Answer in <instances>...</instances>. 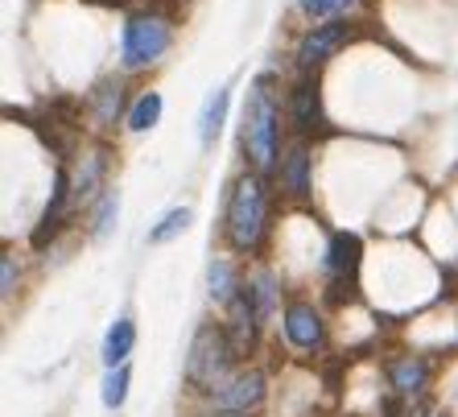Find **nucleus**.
<instances>
[{"instance_id":"1","label":"nucleus","mask_w":458,"mask_h":417,"mask_svg":"<svg viewBox=\"0 0 458 417\" xmlns=\"http://www.w3.org/2000/svg\"><path fill=\"white\" fill-rule=\"evenodd\" d=\"M244 153L252 161V174H273L281 166V104L273 91V79L256 75L244 104Z\"/></svg>"},{"instance_id":"2","label":"nucleus","mask_w":458,"mask_h":417,"mask_svg":"<svg viewBox=\"0 0 458 417\" xmlns=\"http://www.w3.org/2000/svg\"><path fill=\"white\" fill-rule=\"evenodd\" d=\"M265 224H268L265 174H244L232 186V199H227V240H232V248H240V252L256 248L260 235H265Z\"/></svg>"},{"instance_id":"3","label":"nucleus","mask_w":458,"mask_h":417,"mask_svg":"<svg viewBox=\"0 0 458 417\" xmlns=\"http://www.w3.org/2000/svg\"><path fill=\"white\" fill-rule=\"evenodd\" d=\"M235 347L232 339H227V331H219V327H203V331L194 335L191 343V360H186V380L199 388H207V393H215L219 385H227L232 380V360H235Z\"/></svg>"},{"instance_id":"4","label":"nucleus","mask_w":458,"mask_h":417,"mask_svg":"<svg viewBox=\"0 0 458 417\" xmlns=\"http://www.w3.org/2000/svg\"><path fill=\"white\" fill-rule=\"evenodd\" d=\"M174 30L165 17H153V13H137L124 21V33H120V63L124 71H145L170 50Z\"/></svg>"},{"instance_id":"5","label":"nucleus","mask_w":458,"mask_h":417,"mask_svg":"<svg viewBox=\"0 0 458 417\" xmlns=\"http://www.w3.org/2000/svg\"><path fill=\"white\" fill-rule=\"evenodd\" d=\"M347 38H352V25H347V21H322V25H314V30H310L306 38L298 42V66L310 75V71H314L318 63H327V58H331V54L339 50Z\"/></svg>"},{"instance_id":"6","label":"nucleus","mask_w":458,"mask_h":417,"mask_svg":"<svg viewBox=\"0 0 458 417\" xmlns=\"http://www.w3.org/2000/svg\"><path fill=\"white\" fill-rule=\"evenodd\" d=\"M211 401L219 409H227V413H248V409H256L260 401H265V376L260 372H235L227 385L215 388Z\"/></svg>"},{"instance_id":"7","label":"nucleus","mask_w":458,"mask_h":417,"mask_svg":"<svg viewBox=\"0 0 458 417\" xmlns=\"http://www.w3.org/2000/svg\"><path fill=\"white\" fill-rule=\"evenodd\" d=\"M285 339L298 347V352H314L327 339V327H322V314L310 306V302H293L285 311Z\"/></svg>"},{"instance_id":"8","label":"nucleus","mask_w":458,"mask_h":417,"mask_svg":"<svg viewBox=\"0 0 458 417\" xmlns=\"http://www.w3.org/2000/svg\"><path fill=\"white\" fill-rule=\"evenodd\" d=\"M289 120H293V129H298L301 137H310V132L322 124L318 79L314 75H301L298 83H293V91H289Z\"/></svg>"},{"instance_id":"9","label":"nucleus","mask_w":458,"mask_h":417,"mask_svg":"<svg viewBox=\"0 0 458 417\" xmlns=\"http://www.w3.org/2000/svg\"><path fill=\"white\" fill-rule=\"evenodd\" d=\"M71 178H66V170H58L54 174V194H50V203H46V211H42V224H38V232H33V244L42 248L46 240H50L58 227H63V215H66V203H71Z\"/></svg>"},{"instance_id":"10","label":"nucleus","mask_w":458,"mask_h":417,"mask_svg":"<svg viewBox=\"0 0 458 417\" xmlns=\"http://www.w3.org/2000/svg\"><path fill=\"white\" fill-rule=\"evenodd\" d=\"M132 343H137V322L132 319H116L107 327L104 335V364L107 368H124L128 352H132Z\"/></svg>"},{"instance_id":"11","label":"nucleus","mask_w":458,"mask_h":417,"mask_svg":"<svg viewBox=\"0 0 458 417\" xmlns=\"http://www.w3.org/2000/svg\"><path fill=\"white\" fill-rule=\"evenodd\" d=\"M227 104H232V91H227V87H215L211 96L203 99V112H199V140H203V145H211V140L219 137V129H224V120H227Z\"/></svg>"},{"instance_id":"12","label":"nucleus","mask_w":458,"mask_h":417,"mask_svg":"<svg viewBox=\"0 0 458 417\" xmlns=\"http://www.w3.org/2000/svg\"><path fill=\"white\" fill-rule=\"evenodd\" d=\"M388 380H393L396 393L413 396V393H421V388H426V380H429V364H426V360H417V355L393 360V368H388Z\"/></svg>"},{"instance_id":"13","label":"nucleus","mask_w":458,"mask_h":417,"mask_svg":"<svg viewBox=\"0 0 458 417\" xmlns=\"http://www.w3.org/2000/svg\"><path fill=\"white\" fill-rule=\"evenodd\" d=\"M207 285H211V302H219V306H232L235 298H240V289L244 285H235V268L232 260H211V273H207Z\"/></svg>"},{"instance_id":"14","label":"nucleus","mask_w":458,"mask_h":417,"mask_svg":"<svg viewBox=\"0 0 458 417\" xmlns=\"http://www.w3.org/2000/svg\"><path fill=\"white\" fill-rule=\"evenodd\" d=\"M327 265H331L335 277H347V273H355V265H360V240H355V235H347V232H339L331 240Z\"/></svg>"},{"instance_id":"15","label":"nucleus","mask_w":458,"mask_h":417,"mask_svg":"<svg viewBox=\"0 0 458 417\" xmlns=\"http://www.w3.org/2000/svg\"><path fill=\"white\" fill-rule=\"evenodd\" d=\"M281 183L289 186V194H298V199L310 191V153H306V145H298V149L281 161Z\"/></svg>"},{"instance_id":"16","label":"nucleus","mask_w":458,"mask_h":417,"mask_svg":"<svg viewBox=\"0 0 458 417\" xmlns=\"http://www.w3.org/2000/svg\"><path fill=\"white\" fill-rule=\"evenodd\" d=\"M248 298H252V306H256V314H260V322L273 314V306H277V281H273V273L268 268H260L252 281H248Z\"/></svg>"},{"instance_id":"17","label":"nucleus","mask_w":458,"mask_h":417,"mask_svg":"<svg viewBox=\"0 0 458 417\" xmlns=\"http://www.w3.org/2000/svg\"><path fill=\"white\" fill-rule=\"evenodd\" d=\"M157 120H161V96L157 91H145V96L132 104V112H128V129L145 132V129H153Z\"/></svg>"},{"instance_id":"18","label":"nucleus","mask_w":458,"mask_h":417,"mask_svg":"<svg viewBox=\"0 0 458 417\" xmlns=\"http://www.w3.org/2000/svg\"><path fill=\"white\" fill-rule=\"evenodd\" d=\"M120 104H124V87H120V83H112V79H107V83L96 91V120H99V124H104V129H107V124H112V120L120 116Z\"/></svg>"},{"instance_id":"19","label":"nucleus","mask_w":458,"mask_h":417,"mask_svg":"<svg viewBox=\"0 0 458 417\" xmlns=\"http://www.w3.org/2000/svg\"><path fill=\"white\" fill-rule=\"evenodd\" d=\"M104 170H107V153L99 149V153H91V157L83 161V170H79V178H75V194L79 199H87V194L99 186V178H104Z\"/></svg>"},{"instance_id":"20","label":"nucleus","mask_w":458,"mask_h":417,"mask_svg":"<svg viewBox=\"0 0 458 417\" xmlns=\"http://www.w3.org/2000/svg\"><path fill=\"white\" fill-rule=\"evenodd\" d=\"M186 224H191V211H186V207L165 211V215H161V224L149 227V244H165V240H174L178 232H186Z\"/></svg>"},{"instance_id":"21","label":"nucleus","mask_w":458,"mask_h":417,"mask_svg":"<svg viewBox=\"0 0 458 417\" xmlns=\"http://www.w3.org/2000/svg\"><path fill=\"white\" fill-rule=\"evenodd\" d=\"M116 215H120V194L107 191L104 199L96 203V215H91V232H96V235H107V232H112V224H116Z\"/></svg>"},{"instance_id":"22","label":"nucleus","mask_w":458,"mask_h":417,"mask_svg":"<svg viewBox=\"0 0 458 417\" xmlns=\"http://www.w3.org/2000/svg\"><path fill=\"white\" fill-rule=\"evenodd\" d=\"M128 364L124 368H112V372H107V380H104V405L107 409H120L124 405V396H128Z\"/></svg>"},{"instance_id":"23","label":"nucleus","mask_w":458,"mask_h":417,"mask_svg":"<svg viewBox=\"0 0 458 417\" xmlns=\"http://www.w3.org/2000/svg\"><path fill=\"white\" fill-rule=\"evenodd\" d=\"M298 4H301V13H306L310 21H314V17H335V13L352 9L355 0H298Z\"/></svg>"},{"instance_id":"24","label":"nucleus","mask_w":458,"mask_h":417,"mask_svg":"<svg viewBox=\"0 0 458 417\" xmlns=\"http://www.w3.org/2000/svg\"><path fill=\"white\" fill-rule=\"evenodd\" d=\"M13 289H17V265H13V257H4L0 260V294L13 298Z\"/></svg>"},{"instance_id":"25","label":"nucleus","mask_w":458,"mask_h":417,"mask_svg":"<svg viewBox=\"0 0 458 417\" xmlns=\"http://www.w3.org/2000/svg\"><path fill=\"white\" fill-rule=\"evenodd\" d=\"M434 417H450V413H434Z\"/></svg>"}]
</instances>
